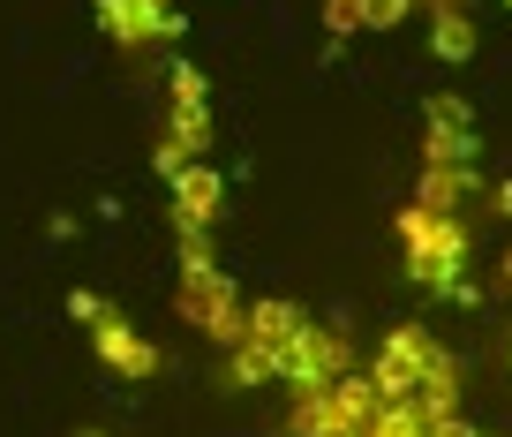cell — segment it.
Listing matches in <instances>:
<instances>
[{
	"instance_id": "cell-13",
	"label": "cell",
	"mask_w": 512,
	"mask_h": 437,
	"mask_svg": "<svg viewBox=\"0 0 512 437\" xmlns=\"http://www.w3.org/2000/svg\"><path fill=\"white\" fill-rule=\"evenodd\" d=\"M475 196V166H452V159H422V181H415V204H437V211H460Z\"/></svg>"
},
{
	"instance_id": "cell-19",
	"label": "cell",
	"mask_w": 512,
	"mask_h": 437,
	"mask_svg": "<svg viewBox=\"0 0 512 437\" xmlns=\"http://www.w3.org/2000/svg\"><path fill=\"white\" fill-rule=\"evenodd\" d=\"M505 8H512V0H505Z\"/></svg>"
},
{
	"instance_id": "cell-5",
	"label": "cell",
	"mask_w": 512,
	"mask_h": 437,
	"mask_svg": "<svg viewBox=\"0 0 512 437\" xmlns=\"http://www.w3.org/2000/svg\"><path fill=\"white\" fill-rule=\"evenodd\" d=\"M369 415H377V385L369 377H332L317 392H294L287 407V437H362Z\"/></svg>"
},
{
	"instance_id": "cell-1",
	"label": "cell",
	"mask_w": 512,
	"mask_h": 437,
	"mask_svg": "<svg viewBox=\"0 0 512 437\" xmlns=\"http://www.w3.org/2000/svg\"><path fill=\"white\" fill-rule=\"evenodd\" d=\"M392 234H400L407 279H415L422 294H445V302H475V287H467V264H475V227H467L460 211L400 204Z\"/></svg>"
},
{
	"instance_id": "cell-7",
	"label": "cell",
	"mask_w": 512,
	"mask_h": 437,
	"mask_svg": "<svg viewBox=\"0 0 512 437\" xmlns=\"http://www.w3.org/2000/svg\"><path fill=\"white\" fill-rule=\"evenodd\" d=\"M347 370H354L347 332H339V324H317V317H309L287 340V355H279V385L287 392H317V385H332V377H347Z\"/></svg>"
},
{
	"instance_id": "cell-10",
	"label": "cell",
	"mask_w": 512,
	"mask_h": 437,
	"mask_svg": "<svg viewBox=\"0 0 512 437\" xmlns=\"http://www.w3.org/2000/svg\"><path fill=\"white\" fill-rule=\"evenodd\" d=\"M422 159L475 166V114H467L460 91H437L430 106H422Z\"/></svg>"
},
{
	"instance_id": "cell-4",
	"label": "cell",
	"mask_w": 512,
	"mask_h": 437,
	"mask_svg": "<svg viewBox=\"0 0 512 437\" xmlns=\"http://www.w3.org/2000/svg\"><path fill=\"white\" fill-rule=\"evenodd\" d=\"M309 324V309L294 302H249L241 309V340L226 347V385H272L279 377V355H287V340Z\"/></svg>"
},
{
	"instance_id": "cell-2",
	"label": "cell",
	"mask_w": 512,
	"mask_h": 437,
	"mask_svg": "<svg viewBox=\"0 0 512 437\" xmlns=\"http://www.w3.org/2000/svg\"><path fill=\"white\" fill-rule=\"evenodd\" d=\"M174 309L204 332V340H219V347H234L241 340V294H234V279L219 272V257H211V234H181V287H174Z\"/></svg>"
},
{
	"instance_id": "cell-16",
	"label": "cell",
	"mask_w": 512,
	"mask_h": 437,
	"mask_svg": "<svg viewBox=\"0 0 512 437\" xmlns=\"http://www.w3.org/2000/svg\"><path fill=\"white\" fill-rule=\"evenodd\" d=\"M490 211H497V219H512V174L490 181Z\"/></svg>"
},
{
	"instance_id": "cell-12",
	"label": "cell",
	"mask_w": 512,
	"mask_h": 437,
	"mask_svg": "<svg viewBox=\"0 0 512 437\" xmlns=\"http://www.w3.org/2000/svg\"><path fill=\"white\" fill-rule=\"evenodd\" d=\"M422 23H430V53L437 61H467V53H475L467 0H422Z\"/></svg>"
},
{
	"instance_id": "cell-8",
	"label": "cell",
	"mask_w": 512,
	"mask_h": 437,
	"mask_svg": "<svg viewBox=\"0 0 512 437\" xmlns=\"http://www.w3.org/2000/svg\"><path fill=\"white\" fill-rule=\"evenodd\" d=\"M91 355L106 362L113 377H159V347H151V340H144V332H136V324H128L113 302H98V309H91Z\"/></svg>"
},
{
	"instance_id": "cell-18",
	"label": "cell",
	"mask_w": 512,
	"mask_h": 437,
	"mask_svg": "<svg viewBox=\"0 0 512 437\" xmlns=\"http://www.w3.org/2000/svg\"><path fill=\"white\" fill-rule=\"evenodd\" d=\"M76 437H113V430H76Z\"/></svg>"
},
{
	"instance_id": "cell-3",
	"label": "cell",
	"mask_w": 512,
	"mask_h": 437,
	"mask_svg": "<svg viewBox=\"0 0 512 437\" xmlns=\"http://www.w3.org/2000/svg\"><path fill=\"white\" fill-rule=\"evenodd\" d=\"M211 151V83L196 61L166 68V129H159V174H181Z\"/></svg>"
},
{
	"instance_id": "cell-11",
	"label": "cell",
	"mask_w": 512,
	"mask_h": 437,
	"mask_svg": "<svg viewBox=\"0 0 512 437\" xmlns=\"http://www.w3.org/2000/svg\"><path fill=\"white\" fill-rule=\"evenodd\" d=\"M166 189H174V227L181 234H211L219 227V204H226V181L211 159L181 166V174H166Z\"/></svg>"
},
{
	"instance_id": "cell-14",
	"label": "cell",
	"mask_w": 512,
	"mask_h": 437,
	"mask_svg": "<svg viewBox=\"0 0 512 437\" xmlns=\"http://www.w3.org/2000/svg\"><path fill=\"white\" fill-rule=\"evenodd\" d=\"M422 0H362V31H392V23H407Z\"/></svg>"
},
{
	"instance_id": "cell-6",
	"label": "cell",
	"mask_w": 512,
	"mask_h": 437,
	"mask_svg": "<svg viewBox=\"0 0 512 437\" xmlns=\"http://www.w3.org/2000/svg\"><path fill=\"white\" fill-rule=\"evenodd\" d=\"M445 362V347H437V332H422V324H392L377 340V355H369V385H377V400H415V385Z\"/></svg>"
},
{
	"instance_id": "cell-15",
	"label": "cell",
	"mask_w": 512,
	"mask_h": 437,
	"mask_svg": "<svg viewBox=\"0 0 512 437\" xmlns=\"http://www.w3.org/2000/svg\"><path fill=\"white\" fill-rule=\"evenodd\" d=\"M324 31L354 38V31H362V0H324Z\"/></svg>"
},
{
	"instance_id": "cell-17",
	"label": "cell",
	"mask_w": 512,
	"mask_h": 437,
	"mask_svg": "<svg viewBox=\"0 0 512 437\" xmlns=\"http://www.w3.org/2000/svg\"><path fill=\"white\" fill-rule=\"evenodd\" d=\"M497 279H505V287H512V249H505V257H497Z\"/></svg>"
},
{
	"instance_id": "cell-9",
	"label": "cell",
	"mask_w": 512,
	"mask_h": 437,
	"mask_svg": "<svg viewBox=\"0 0 512 437\" xmlns=\"http://www.w3.org/2000/svg\"><path fill=\"white\" fill-rule=\"evenodd\" d=\"M98 23H106V38H113V46H128V53L181 38L174 0H98Z\"/></svg>"
}]
</instances>
